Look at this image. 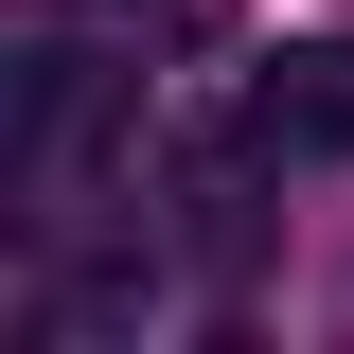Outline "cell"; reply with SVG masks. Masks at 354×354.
Here are the masks:
<instances>
[{"instance_id":"cell-1","label":"cell","mask_w":354,"mask_h":354,"mask_svg":"<svg viewBox=\"0 0 354 354\" xmlns=\"http://www.w3.org/2000/svg\"><path fill=\"white\" fill-rule=\"evenodd\" d=\"M266 177H283V142H266V124H230V142H177V160H160V195H177V248H195V266H248V248H266Z\"/></svg>"},{"instance_id":"cell-2","label":"cell","mask_w":354,"mask_h":354,"mask_svg":"<svg viewBox=\"0 0 354 354\" xmlns=\"http://www.w3.org/2000/svg\"><path fill=\"white\" fill-rule=\"evenodd\" d=\"M248 124L283 142V160H354V36H283L248 71Z\"/></svg>"},{"instance_id":"cell-3","label":"cell","mask_w":354,"mask_h":354,"mask_svg":"<svg viewBox=\"0 0 354 354\" xmlns=\"http://www.w3.org/2000/svg\"><path fill=\"white\" fill-rule=\"evenodd\" d=\"M106 18H124V36H160V53H213V36H230V0H106Z\"/></svg>"}]
</instances>
